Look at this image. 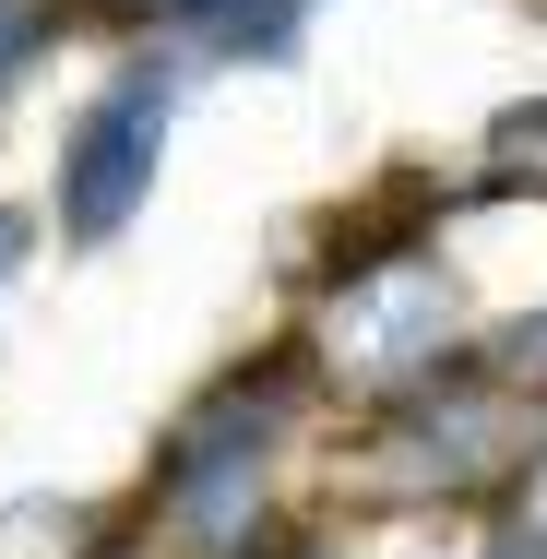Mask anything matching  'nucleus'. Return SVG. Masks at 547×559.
<instances>
[{
	"label": "nucleus",
	"mask_w": 547,
	"mask_h": 559,
	"mask_svg": "<svg viewBox=\"0 0 547 559\" xmlns=\"http://www.w3.org/2000/svg\"><path fill=\"white\" fill-rule=\"evenodd\" d=\"M322 369H310V345L274 334L250 345V357H226L215 381L155 429V464H143V488L119 500L131 512V536L167 559H262L298 512H286V476H298V452L322 429Z\"/></svg>",
	"instance_id": "1"
},
{
	"label": "nucleus",
	"mask_w": 547,
	"mask_h": 559,
	"mask_svg": "<svg viewBox=\"0 0 547 559\" xmlns=\"http://www.w3.org/2000/svg\"><path fill=\"white\" fill-rule=\"evenodd\" d=\"M310 12L322 0H155V36L191 60H226V72H274V60H298Z\"/></svg>",
	"instance_id": "4"
},
{
	"label": "nucleus",
	"mask_w": 547,
	"mask_h": 559,
	"mask_svg": "<svg viewBox=\"0 0 547 559\" xmlns=\"http://www.w3.org/2000/svg\"><path fill=\"white\" fill-rule=\"evenodd\" d=\"M310 369H322V393H345V417H369V405H393V393H429L452 357H476L464 334V286H452V262L429 250H393V262H369V274H345L310 298Z\"/></svg>",
	"instance_id": "2"
},
{
	"label": "nucleus",
	"mask_w": 547,
	"mask_h": 559,
	"mask_svg": "<svg viewBox=\"0 0 547 559\" xmlns=\"http://www.w3.org/2000/svg\"><path fill=\"white\" fill-rule=\"evenodd\" d=\"M36 250H48V203H0V298L36 274Z\"/></svg>",
	"instance_id": "6"
},
{
	"label": "nucleus",
	"mask_w": 547,
	"mask_h": 559,
	"mask_svg": "<svg viewBox=\"0 0 547 559\" xmlns=\"http://www.w3.org/2000/svg\"><path fill=\"white\" fill-rule=\"evenodd\" d=\"M476 191H488V203H512V191H547V96H512V108L488 119Z\"/></svg>",
	"instance_id": "5"
},
{
	"label": "nucleus",
	"mask_w": 547,
	"mask_h": 559,
	"mask_svg": "<svg viewBox=\"0 0 547 559\" xmlns=\"http://www.w3.org/2000/svg\"><path fill=\"white\" fill-rule=\"evenodd\" d=\"M191 96V48H131L84 108L60 119V155H48V226L60 250H119L155 179H167V131Z\"/></svg>",
	"instance_id": "3"
}]
</instances>
